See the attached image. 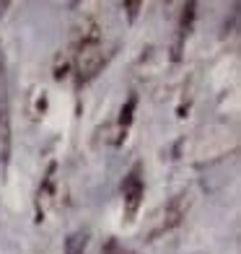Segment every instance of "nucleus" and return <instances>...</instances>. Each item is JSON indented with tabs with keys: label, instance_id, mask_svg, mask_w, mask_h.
I'll return each mask as SVG.
<instances>
[{
	"label": "nucleus",
	"instance_id": "39448f33",
	"mask_svg": "<svg viewBox=\"0 0 241 254\" xmlns=\"http://www.w3.org/2000/svg\"><path fill=\"white\" fill-rule=\"evenodd\" d=\"M88 247V231H73L70 236L65 239V254H86Z\"/></svg>",
	"mask_w": 241,
	"mask_h": 254
},
{
	"label": "nucleus",
	"instance_id": "f03ea898",
	"mask_svg": "<svg viewBox=\"0 0 241 254\" xmlns=\"http://www.w3.org/2000/svg\"><path fill=\"white\" fill-rule=\"evenodd\" d=\"M107 63V52L104 47H101V42L99 44H80V47H75V78H78V83H86V80L91 78H96V73L104 67Z\"/></svg>",
	"mask_w": 241,
	"mask_h": 254
},
{
	"label": "nucleus",
	"instance_id": "423d86ee",
	"mask_svg": "<svg viewBox=\"0 0 241 254\" xmlns=\"http://www.w3.org/2000/svg\"><path fill=\"white\" fill-rule=\"evenodd\" d=\"M132 109H135V99L127 101V107H122V117H120V127H122V130H127V125L132 120Z\"/></svg>",
	"mask_w": 241,
	"mask_h": 254
},
{
	"label": "nucleus",
	"instance_id": "f257e3e1",
	"mask_svg": "<svg viewBox=\"0 0 241 254\" xmlns=\"http://www.w3.org/2000/svg\"><path fill=\"white\" fill-rule=\"evenodd\" d=\"M10 86H8V70L5 60L0 57V164L8 169L10 158Z\"/></svg>",
	"mask_w": 241,
	"mask_h": 254
},
{
	"label": "nucleus",
	"instance_id": "6e6552de",
	"mask_svg": "<svg viewBox=\"0 0 241 254\" xmlns=\"http://www.w3.org/2000/svg\"><path fill=\"white\" fill-rule=\"evenodd\" d=\"M8 8H10V3H0V18H3V13H5Z\"/></svg>",
	"mask_w": 241,
	"mask_h": 254
},
{
	"label": "nucleus",
	"instance_id": "7ed1b4c3",
	"mask_svg": "<svg viewBox=\"0 0 241 254\" xmlns=\"http://www.w3.org/2000/svg\"><path fill=\"white\" fill-rule=\"evenodd\" d=\"M192 200H194L192 190H181V192H177L174 197H171V200L164 205V213H161V223H158V228L153 231V236L166 234V231L177 228V226L187 218L189 207H192Z\"/></svg>",
	"mask_w": 241,
	"mask_h": 254
},
{
	"label": "nucleus",
	"instance_id": "0eeeda50",
	"mask_svg": "<svg viewBox=\"0 0 241 254\" xmlns=\"http://www.w3.org/2000/svg\"><path fill=\"white\" fill-rule=\"evenodd\" d=\"M143 3L140 0H132V3H124V8H127V13H130V21H135V16H137V8H140Z\"/></svg>",
	"mask_w": 241,
	"mask_h": 254
},
{
	"label": "nucleus",
	"instance_id": "20e7f679",
	"mask_svg": "<svg viewBox=\"0 0 241 254\" xmlns=\"http://www.w3.org/2000/svg\"><path fill=\"white\" fill-rule=\"evenodd\" d=\"M143 192H145V184H143V166L135 164L132 171L122 182V202H124V221H135L137 210H140V202H143Z\"/></svg>",
	"mask_w": 241,
	"mask_h": 254
}]
</instances>
